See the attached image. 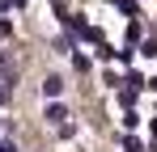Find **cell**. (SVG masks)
Returning a JSON list of instances; mask_svg holds the SVG:
<instances>
[{"mask_svg":"<svg viewBox=\"0 0 157 152\" xmlns=\"http://www.w3.org/2000/svg\"><path fill=\"white\" fill-rule=\"evenodd\" d=\"M0 152H17V144L13 139H0Z\"/></svg>","mask_w":157,"mask_h":152,"instance_id":"cell-6","label":"cell"},{"mask_svg":"<svg viewBox=\"0 0 157 152\" xmlns=\"http://www.w3.org/2000/svg\"><path fill=\"white\" fill-rule=\"evenodd\" d=\"M149 89H153V93H157V76H153V80H149Z\"/></svg>","mask_w":157,"mask_h":152,"instance_id":"cell-10","label":"cell"},{"mask_svg":"<svg viewBox=\"0 0 157 152\" xmlns=\"http://www.w3.org/2000/svg\"><path fill=\"white\" fill-rule=\"evenodd\" d=\"M0 76H4V85H17V68H13L9 55H0Z\"/></svg>","mask_w":157,"mask_h":152,"instance_id":"cell-2","label":"cell"},{"mask_svg":"<svg viewBox=\"0 0 157 152\" xmlns=\"http://www.w3.org/2000/svg\"><path fill=\"white\" fill-rule=\"evenodd\" d=\"M0 101H9V89H0Z\"/></svg>","mask_w":157,"mask_h":152,"instance_id":"cell-9","label":"cell"},{"mask_svg":"<svg viewBox=\"0 0 157 152\" xmlns=\"http://www.w3.org/2000/svg\"><path fill=\"white\" fill-rule=\"evenodd\" d=\"M0 38H13V21L9 17H0Z\"/></svg>","mask_w":157,"mask_h":152,"instance_id":"cell-4","label":"cell"},{"mask_svg":"<svg viewBox=\"0 0 157 152\" xmlns=\"http://www.w3.org/2000/svg\"><path fill=\"white\" fill-rule=\"evenodd\" d=\"M123 148H128V152H144L140 144H136V139H123Z\"/></svg>","mask_w":157,"mask_h":152,"instance_id":"cell-7","label":"cell"},{"mask_svg":"<svg viewBox=\"0 0 157 152\" xmlns=\"http://www.w3.org/2000/svg\"><path fill=\"white\" fill-rule=\"evenodd\" d=\"M64 118H68L64 101H51V106H47V123H64Z\"/></svg>","mask_w":157,"mask_h":152,"instance_id":"cell-3","label":"cell"},{"mask_svg":"<svg viewBox=\"0 0 157 152\" xmlns=\"http://www.w3.org/2000/svg\"><path fill=\"white\" fill-rule=\"evenodd\" d=\"M106 4H119V9H123L128 17H132V13H136V4H132V0H106Z\"/></svg>","mask_w":157,"mask_h":152,"instance_id":"cell-5","label":"cell"},{"mask_svg":"<svg viewBox=\"0 0 157 152\" xmlns=\"http://www.w3.org/2000/svg\"><path fill=\"white\" fill-rule=\"evenodd\" d=\"M59 93H64V80H59V76H47V80H43V97H59Z\"/></svg>","mask_w":157,"mask_h":152,"instance_id":"cell-1","label":"cell"},{"mask_svg":"<svg viewBox=\"0 0 157 152\" xmlns=\"http://www.w3.org/2000/svg\"><path fill=\"white\" fill-rule=\"evenodd\" d=\"M13 4H17V9H21V4H26V0H13Z\"/></svg>","mask_w":157,"mask_h":152,"instance_id":"cell-11","label":"cell"},{"mask_svg":"<svg viewBox=\"0 0 157 152\" xmlns=\"http://www.w3.org/2000/svg\"><path fill=\"white\" fill-rule=\"evenodd\" d=\"M153 152H157V118H153Z\"/></svg>","mask_w":157,"mask_h":152,"instance_id":"cell-8","label":"cell"}]
</instances>
